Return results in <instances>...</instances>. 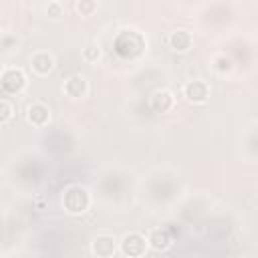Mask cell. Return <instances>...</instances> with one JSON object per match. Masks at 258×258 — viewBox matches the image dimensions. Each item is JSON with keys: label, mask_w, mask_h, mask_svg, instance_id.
I'll use <instances>...</instances> for the list:
<instances>
[{"label": "cell", "mask_w": 258, "mask_h": 258, "mask_svg": "<svg viewBox=\"0 0 258 258\" xmlns=\"http://www.w3.org/2000/svg\"><path fill=\"white\" fill-rule=\"evenodd\" d=\"M145 48V42L141 38L139 32H133V30H123L117 38H115V50L123 56V58H135L143 52Z\"/></svg>", "instance_id": "6da1fadb"}, {"label": "cell", "mask_w": 258, "mask_h": 258, "mask_svg": "<svg viewBox=\"0 0 258 258\" xmlns=\"http://www.w3.org/2000/svg\"><path fill=\"white\" fill-rule=\"evenodd\" d=\"M91 204L89 191L81 185H69L62 194V206L69 214H83Z\"/></svg>", "instance_id": "7a4b0ae2"}, {"label": "cell", "mask_w": 258, "mask_h": 258, "mask_svg": "<svg viewBox=\"0 0 258 258\" xmlns=\"http://www.w3.org/2000/svg\"><path fill=\"white\" fill-rule=\"evenodd\" d=\"M147 242L149 240H145L139 232H129L121 240V252L125 256H141V254H145Z\"/></svg>", "instance_id": "3957f363"}, {"label": "cell", "mask_w": 258, "mask_h": 258, "mask_svg": "<svg viewBox=\"0 0 258 258\" xmlns=\"http://www.w3.org/2000/svg\"><path fill=\"white\" fill-rule=\"evenodd\" d=\"M24 83H26V77H24V73L20 69L8 67V69L2 71V89H4V93H18V91H22Z\"/></svg>", "instance_id": "277c9868"}, {"label": "cell", "mask_w": 258, "mask_h": 258, "mask_svg": "<svg viewBox=\"0 0 258 258\" xmlns=\"http://www.w3.org/2000/svg\"><path fill=\"white\" fill-rule=\"evenodd\" d=\"M183 97L189 103H206L210 97V89L202 79H194L183 85Z\"/></svg>", "instance_id": "5b68a950"}, {"label": "cell", "mask_w": 258, "mask_h": 258, "mask_svg": "<svg viewBox=\"0 0 258 258\" xmlns=\"http://www.w3.org/2000/svg\"><path fill=\"white\" fill-rule=\"evenodd\" d=\"M26 119L34 127H44L48 123V119H50V109L44 103L34 101V103H30L26 107Z\"/></svg>", "instance_id": "8992f818"}, {"label": "cell", "mask_w": 258, "mask_h": 258, "mask_svg": "<svg viewBox=\"0 0 258 258\" xmlns=\"http://www.w3.org/2000/svg\"><path fill=\"white\" fill-rule=\"evenodd\" d=\"M115 248H117L115 238L109 236V234H101V236H97V238L93 240V244H91V252H93L95 256H101V258L113 256V254H115Z\"/></svg>", "instance_id": "52a82bcc"}, {"label": "cell", "mask_w": 258, "mask_h": 258, "mask_svg": "<svg viewBox=\"0 0 258 258\" xmlns=\"http://www.w3.org/2000/svg\"><path fill=\"white\" fill-rule=\"evenodd\" d=\"M30 67H32V71L36 73V75H48L52 69H54V58L48 54V52H44V50H40V52H34L32 56H30Z\"/></svg>", "instance_id": "ba28073f"}, {"label": "cell", "mask_w": 258, "mask_h": 258, "mask_svg": "<svg viewBox=\"0 0 258 258\" xmlns=\"http://www.w3.org/2000/svg\"><path fill=\"white\" fill-rule=\"evenodd\" d=\"M149 103H151V109L155 113H167L173 107V95L169 91L161 89V91H155L153 93V97H151Z\"/></svg>", "instance_id": "9c48e42d"}, {"label": "cell", "mask_w": 258, "mask_h": 258, "mask_svg": "<svg viewBox=\"0 0 258 258\" xmlns=\"http://www.w3.org/2000/svg\"><path fill=\"white\" fill-rule=\"evenodd\" d=\"M64 93H67L69 97H73V99L85 97V93H87V81H85V77H81V75H71V77L67 79V83H64Z\"/></svg>", "instance_id": "30bf717a"}, {"label": "cell", "mask_w": 258, "mask_h": 258, "mask_svg": "<svg viewBox=\"0 0 258 258\" xmlns=\"http://www.w3.org/2000/svg\"><path fill=\"white\" fill-rule=\"evenodd\" d=\"M169 44H171L173 50L185 52V50L191 46V34H189L187 30H175V32H171V36H169Z\"/></svg>", "instance_id": "8fae6325"}, {"label": "cell", "mask_w": 258, "mask_h": 258, "mask_svg": "<svg viewBox=\"0 0 258 258\" xmlns=\"http://www.w3.org/2000/svg\"><path fill=\"white\" fill-rule=\"evenodd\" d=\"M149 244H151L153 250H165L171 244V236L165 228L163 230H153L151 236H149Z\"/></svg>", "instance_id": "7c38bea8"}, {"label": "cell", "mask_w": 258, "mask_h": 258, "mask_svg": "<svg viewBox=\"0 0 258 258\" xmlns=\"http://www.w3.org/2000/svg\"><path fill=\"white\" fill-rule=\"evenodd\" d=\"M97 8V2L95 0H79L77 2V10L83 14V16H91Z\"/></svg>", "instance_id": "4fadbf2b"}, {"label": "cell", "mask_w": 258, "mask_h": 258, "mask_svg": "<svg viewBox=\"0 0 258 258\" xmlns=\"http://www.w3.org/2000/svg\"><path fill=\"white\" fill-rule=\"evenodd\" d=\"M0 111H2V115H0V123L6 125V123L12 119V113H14V111H12V105H10L6 99H2V101H0Z\"/></svg>", "instance_id": "5bb4252c"}, {"label": "cell", "mask_w": 258, "mask_h": 258, "mask_svg": "<svg viewBox=\"0 0 258 258\" xmlns=\"http://www.w3.org/2000/svg\"><path fill=\"white\" fill-rule=\"evenodd\" d=\"M83 56H85V60H89V62H95V60L101 56V52H99V46H95V44H89V46H85V50H83Z\"/></svg>", "instance_id": "9a60e30c"}, {"label": "cell", "mask_w": 258, "mask_h": 258, "mask_svg": "<svg viewBox=\"0 0 258 258\" xmlns=\"http://www.w3.org/2000/svg\"><path fill=\"white\" fill-rule=\"evenodd\" d=\"M46 14H48L50 18H60V16H62L60 2H48V6H46Z\"/></svg>", "instance_id": "2e32d148"}, {"label": "cell", "mask_w": 258, "mask_h": 258, "mask_svg": "<svg viewBox=\"0 0 258 258\" xmlns=\"http://www.w3.org/2000/svg\"><path fill=\"white\" fill-rule=\"evenodd\" d=\"M216 62H218V64H216V69H218L220 73H226V71H230V69H232V62H230V58H226V56H220Z\"/></svg>", "instance_id": "e0dca14e"}, {"label": "cell", "mask_w": 258, "mask_h": 258, "mask_svg": "<svg viewBox=\"0 0 258 258\" xmlns=\"http://www.w3.org/2000/svg\"><path fill=\"white\" fill-rule=\"evenodd\" d=\"M50 2H60V0H50Z\"/></svg>", "instance_id": "ac0fdd59"}]
</instances>
